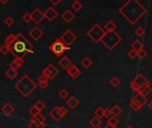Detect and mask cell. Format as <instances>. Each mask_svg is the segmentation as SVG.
Returning a JSON list of instances; mask_svg holds the SVG:
<instances>
[{
  "mask_svg": "<svg viewBox=\"0 0 152 128\" xmlns=\"http://www.w3.org/2000/svg\"><path fill=\"white\" fill-rule=\"evenodd\" d=\"M119 13L133 25L147 13V10L138 0H128L119 9Z\"/></svg>",
  "mask_w": 152,
  "mask_h": 128,
  "instance_id": "6da1fadb",
  "label": "cell"
},
{
  "mask_svg": "<svg viewBox=\"0 0 152 128\" xmlns=\"http://www.w3.org/2000/svg\"><path fill=\"white\" fill-rule=\"evenodd\" d=\"M9 49L10 53H12L15 58L23 60L28 54L33 52L34 46L22 33H19L16 35L15 41L9 46Z\"/></svg>",
  "mask_w": 152,
  "mask_h": 128,
  "instance_id": "7a4b0ae2",
  "label": "cell"
},
{
  "mask_svg": "<svg viewBox=\"0 0 152 128\" xmlns=\"http://www.w3.org/2000/svg\"><path fill=\"white\" fill-rule=\"evenodd\" d=\"M37 88V85L28 75H24L14 85V89L23 97H28Z\"/></svg>",
  "mask_w": 152,
  "mask_h": 128,
  "instance_id": "3957f363",
  "label": "cell"
},
{
  "mask_svg": "<svg viewBox=\"0 0 152 128\" xmlns=\"http://www.w3.org/2000/svg\"><path fill=\"white\" fill-rule=\"evenodd\" d=\"M121 41L122 37L115 31L106 32L104 37L101 39V42L108 48V50H113Z\"/></svg>",
  "mask_w": 152,
  "mask_h": 128,
  "instance_id": "277c9868",
  "label": "cell"
},
{
  "mask_svg": "<svg viewBox=\"0 0 152 128\" xmlns=\"http://www.w3.org/2000/svg\"><path fill=\"white\" fill-rule=\"evenodd\" d=\"M105 33H106V31L103 29H101V27L98 24H95L94 26L88 31L87 35L95 43H98L101 41V39H102V37H104Z\"/></svg>",
  "mask_w": 152,
  "mask_h": 128,
  "instance_id": "5b68a950",
  "label": "cell"
},
{
  "mask_svg": "<svg viewBox=\"0 0 152 128\" xmlns=\"http://www.w3.org/2000/svg\"><path fill=\"white\" fill-rule=\"evenodd\" d=\"M69 49V46H66L60 39H56L49 46V50L57 56H61L66 50Z\"/></svg>",
  "mask_w": 152,
  "mask_h": 128,
  "instance_id": "8992f818",
  "label": "cell"
},
{
  "mask_svg": "<svg viewBox=\"0 0 152 128\" xmlns=\"http://www.w3.org/2000/svg\"><path fill=\"white\" fill-rule=\"evenodd\" d=\"M59 73V70L53 65V64H49L47 68H45L42 71V76H46L48 80L53 79L56 76H57Z\"/></svg>",
  "mask_w": 152,
  "mask_h": 128,
  "instance_id": "52a82bcc",
  "label": "cell"
},
{
  "mask_svg": "<svg viewBox=\"0 0 152 128\" xmlns=\"http://www.w3.org/2000/svg\"><path fill=\"white\" fill-rule=\"evenodd\" d=\"M76 36H75V34L74 33H72L71 30H66L62 36H61V38H60V40L66 45V46H69V45H71L72 43H74V41L76 40Z\"/></svg>",
  "mask_w": 152,
  "mask_h": 128,
  "instance_id": "ba28073f",
  "label": "cell"
},
{
  "mask_svg": "<svg viewBox=\"0 0 152 128\" xmlns=\"http://www.w3.org/2000/svg\"><path fill=\"white\" fill-rule=\"evenodd\" d=\"M31 16H32V21L33 22H35L36 24H39V22L42 21V20L45 18L44 17V13L39 10V9H34L33 12L31 13Z\"/></svg>",
  "mask_w": 152,
  "mask_h": 128,
  "instance_id": "9c48e42d",
  "label": "cell"
},
{
  "mask_svg": "<svg viewBox=\"0 0 152 128\" xmlns=\"http://www.w3.org/2000/svg\"><path fill=\"white\" fill-rule=\"evenodd\" d=\"M133 82H134L140 88H141V87L144 86L150 85V83L146 79L145 76H144L142 74H141V73L137 74V76H135V78L133 79Z\"/></svg>",
  "mask_w": 152,
  "mask_h": 128,
  "instance_id": "30bf717a",
  "label": "cell"
},
{
  "mask_svg": "<svg viewBox=\"0 0 152 128\" xmlns=\"http://www.w3.org/2000/svg\"><path fill=\"white\" fill-rule=\"evenodd\" d=\"M67 70V73H68V75L71 76L72 78H73V79H76L78 78V76H80V75H81V70L76 67L75 65H73V64H72V66L69 68V69H66Z\"/></svg>",
  "mask_w": 152,
  "mask_h": 128,
  "instance_id": "8fae6325",
  "label": "cell"
},
{
  "mask_svg": "<svg viewBox=\"0 0 152 128\" xmlns=\"http://www.w3.org/2000/svg\"><path fill=\"white\" fill-rule=\"evenodd\" d=\"M44 17L47 18L49 21H53L57 17V11L54 8L49 7L44 13Z\"/></svg>",
  "mask_w": 152,
  "mask_h": 128,
  "instance_id": "7c38bea8",
  "label": "cell"
},
{
  "mask_svg": "<svg viewBox=\"0 0 152 128\" xmlns=\"http://www.w3.org/2000/svg\"><path fill=\"white\" fill-rule=\"evenodd\" d=\"M29 35H30L34 40L38 41V40H39V39L42 37L43 32H42V30H41L39 27H34V28L29 32Z\"/></svg>",
  "mask_w": 152,
  "mask_h": 128,
  "instance_id": "4fadbf2b",
  "label": "cell"
},
{
  "mask_svg": "<svg viewBox=\"0 0 152 128\" xmlns=\"http://www.w3.org/2000/svg\"><path fill=\"white\" fill-rule=\"evenodd\" d=\"M132 100H133V101H135L136 103H137L138 105H140L141 107H143V106L147 103V101H148L147 98L144 97L143 95H141V94L139 93H138Z\"/></svg>",
  "mask_w": 152,
  "mask_h": 128,
  "instance_id": "5bb4252c",
  "label": "cell"
},
{
  "mask_svg": "<svg viewBox=\"0 0 152 128\" xmlns=\"http://www.w3.org/2000/svg\"><path fill=\"white\" fill-rule=\"evenodd\" d=\"M1 111L6 115V116H10L13 114V112L14 111V106L10 103V102H6V103H5L3 105V107L1 108Z\"/></svg>",
  "mask_w": 152,
  "mask_h": 128,
  "instance_id": "9a60e30c",
  "label": "cell"
},
{
  "mask_svg": "<svg viewBox=\"0 0 152 128\" xmlns=\"http://www.w3.org/2000/svg\"><path fill=\"white\" fill-rule=\"evenodd\" d=\"M49 116L51 117L55 121H57V122H58V121H60V119L63 117H62V115L60 114V112H59V109H58V106H56L51 111L49 112Z\"/></svg>",
  "mask_w": 152,
  "mask_h": 128,
  "instance_id": "2e32d148",
  "label": "cell"
},
{
  "mask_svg": "<svg viewBox=\"0 0 152 128\" xmlns=\"http://www.w3.org/2000/svg\"><path fill=\"white\" fill-rule=\"evenodd\" d=\"M75 15L74 13H72L70 10H66L65 12L63 13L62 14V19L66 22V23H70L73 19H74Z\"/></svg>",
  "mask_w": 152,
  "mask_h": 128,
  "instance_id": "e0dca14e",
  "label": "cell"
},
{
  "mask_svg": "<svg viewBox=\"0 0 152 128\" xmlns=\"http://www.w3.org/2000/svg\"><path fill=\"white\" fill-rule=\"evenodd\" d=\"M66 103H67V105H68L72 110H74L76 107H77V106L79 105V100H78L77 98H76V97H74V96H71V97L67 100Z\"/></svg>",
  "mask_w": 152,
  "mask_h": 128,
  "instance_id": "ac0fdd59",
  "label": "cell"
},
{
  "mask_svg": "<svg viewBox=\"0 0 152 128\" xmlns=\"http://www.w3.org/2000/svg\"><path fill=\"white\" fill-rule=\"evenodd\" d=\"M23 64V60H21V59H18V58H15L11 62H10V68L13 69H15L17 70L19 68L22 67V65Z\"/></svg>",
  "mask_w": 152,
  "mask_h": 128,
  "instance_id": "d6986e66",
  "label": "cell"
},
{
  "mask_svg": "<svg viewBox=\"0 0 152 128\" xmlns=\"http://www.w3.org/2000/svg\"><path fill=\"white\" fill-rule=\"evenodd\" d=\"M5 75H6V76L7 78H9L10 80H13V79H14V78H16V76H17L18 72H17V70H15V69H13L9 68L8 69H6V70Z\"/></svg>",
  "mask_w": 152,
  "mask_h": 128,
  "instance_id": "ffe728a7",
  "label": "cell"
},
{
  "mask_svg": "<svg viewBox=\"0 0 152 128\" xmlns=\"http://www.w3.org/2000/svg\"><path fill=\"white\" fill-rule=\"evenodd\" d=\"M104 30L106 32H112L115 31V30L116 29V24L113 21H108L104 26Z\"/></svg>",
  "mask_w": 152,
  "mask_h": 128,
  "instance_id": "44dd1931",
  "label": "cell"
},
{
  "mask_svg": "<svg viewBox=\"0 0 152 128\" xmlns=\"http://www.w3.org/2000/svg\"><path fill=\"white\" fill-rule=\"evenodd\" d=\"M59 65L63 68V69H69L71 66H72V62H71V61L67 58V57H64V58H62L60 61H59Z\"/></svg>",
  "mask_w": 152,
  "mask_h": 128,
  "instance_id": "7402d4cb",
  "label": "cell"
},
{
  "mask_svg": "<svg viewBox=\"0 0 152 128\" xmlns=\"http://www.w3.org/2000/svg\"><path fill=\"white\" fill-rule=\"evenodd\" d=\"M152 92V88H151V86H150V85H148V86H142L141 89H140V91L138 92L139 93H141V95H143L144 97H147L150 93Z\"/></svg>",
  "mask_w": 152,
  "mask_h": 128,
  "instance_id": "603a6c76",
  "label": "cell"
},
{
  "mask_svg": "<svg viewBox=\"0 0 152 128\" xmlns=\"http://www.w3.org/2000/svg\"><path fill=\"white\" fill-rule=\"evenodd\" d=\"M131 46H132L133 50H135L136 52H139V51H140V50H141V49H142V47H143V43H142L141 40L136 39V40H134V41L132 43Z\"/></svg>",
  "mask_w": 152,
  "mask_h": 128,
  "instance_id": "cb8c5ba5",
  "label": "cell"
},
{
  "mask_svg": "<svg viewBox=\"0 0 152 128\" xmlns=\"http://www.w3.org/2000/svg\"><path fill=\"white\" fill-rule=\"evenodd\" d=\"M47 85H48V78H47L44 76H40L39 78V86H40V88L45 89L47 88Z\"/></svg>",
  "mask_w": 152,
  "mask_h": 128,
  "instance_id": "d4e9b609",
  "label": "cell"
},
{
  "mask_svg": "<svg viewBox=\"0 0 152 128\" xmlns=\"http://www.w3.org/2000/svg\"><path fill=\"white\" fill-rule=\"evenodd\" d=\"M110 111H111V115L114 116V117H119L122 114V112H123V110H122V109H121V107L119 105H115L110 110Z\"/></svg>",
  "mask_w": 152,
  "mask_h": 128,
  "instance_id": "484cf974",
  "label": "cell"
},
{
  "mask_svg": "<svg viewBox=\"0 0 152 128\" xmlns=\"http://www.w3.org/2000/svg\"><path fill=\"white\" fill-rule=\"evenodd\" d=\"M28 126L29 128H45V124H42L36 120H31Z\"/></svg>",
  "mask_w": 152,
  "mask_h": 128,
  "instance_id": "4316f807",
  "label": "cell"
},
{
  "mask_svg": "<svg viewBox=\"0 0 152 128\" xmlns=\"http://www.w3.org/2000/svg\"><path fill=\"white\" fill-rule=\"evenodd\" d=\"M90 126L93 127V128H98V127L100 126V124H101V120H100L99 118H98L97 117H92V118L90 119Z\"/></svg>",
  "mask_w": 152,
  "mask_h": 128,
  "instance_id": "83f0119b",
  "label": "cell"
},
{
  "mask_svg": "<svg viewBox=\"0 0 152 128\" xmlns=\"http://www.w3.org/2000/svg\"><path fill=\"white\" fill-rule=\"evenodd\" d=\"M15 39H16V36H15L14 34H10V35L6 38V40H5V45L10 46V45L15 41Z\"/></svg>",
  "mask_w": 152,
  "mask_h": 128,
  "instance_id": "f1b7e54d",
  "label": "cell"
},
{
  "mask_svg": "<svg viewBox=\"0 0 152 128\" xmlns=\"http://www.w3.org/2000/svg\"><path fill=\"white\" fill-rule=\"evenodd\" d=\"M32 120H36V121H39V122L42 123V124H45V122H46V117H45L42 114H40V112H39V113L37 114L36 116H33V117H32Z\"/></svg>",
  "mask_w": 152,
  "mask_h": 128,
  "instance_id": "f546056e",
  "label": "cell"
},
{
  "mask_svg": "<svg viewBox=\"0 0 152 128\" xmlns=\"http://www.w3.org/2000/svg\"><path fill=\"white\" fill-rule=\"evenodd\" d=\"M82 65L85 69H88V68H90V67L92 65V62H91V60H90L89 57H85V58H83L82 61Z\"/></svg>",
  "mask_w": 152,
  "mask_h": 128,
  "instance_id": "4dcf8cb0",
  "label": "cell"
},
{
  "mask_svg": "<svg viewBox=\"0 0 152 128\" xmlns=\"http://www.w3.org/2000/svg\"><path fill=\"white\" fill-rule=\"evenodd\" d=\"M94 114H95V117H97L98 118L101 119L102 117H103V114H104V109H103L102 107H98V108L95 110Z\"/></svg>",
  "mask_w": 152,
  "mask_h": 128,
  "instance_id": "1f68e13d",
  "label": "cell"
},
{
  "mask_svg": "<svg viewBox=\"0 0 152 128\" xmlns=\"http://www.w3.org/2000/svg\"><path fill=\"white\" fill-rule=\"evenodd\" d=\"M118 124H119V121H118L117 117L112 116V117H110L108 118V124H110V125H113V126H116Z\"/></svg>",
  "mask_w": 152,
  "mask_h": 128,
  "instance_id": "d6a6232c",
  "label": "cell"
},
{
  "mask_svg": "<svg viewBox=\"0 0 152 128\" xmlns=\"http://www.w3.org/2000/svg\"><path fill=\"white\" fill-rule=\"evenodd\" d=\"M121 84V80L116 78V76H114V78H112V79L110 80V85L113 86V87H117L119 86Z\"/></svg>",
  "mask_w": 152,
  "mask_h": 128,
  "instance_id": "836d02e7",
  "label": "cell"
},
{
  "mask_svg": "<svg viewBox=\"0 0 152 128\" xmlns=\"http://www.w3.org/2000/svg\"><path fill=\"white\" fill-rule=\"evenodd\" d=\"M72 9H73L74 11L79 12L80 10H82V5L79 1H75V2L72 4Z\"/></svg>",
  "mask_w": 152,
  "mask_h": 128,
  "instance_id": "e575fe53",
  "label": "cell"
},
{
  "mask_svg": "<svg viewBox=\"0 0 152 128\" xmlns=\"http://www.w3.org/2000/svg\"><path fill=\"white\" fill-rule=\"evenodd\" d=\"M39 111H42L45 108H46V104L44 103V102L42 101V100H39V101H37L36 102V104L34 105Z\"/></svg>",
  "mask_w": 152,
  "mask_h": 128,
  "instance_id": "d590c367",
  "label": "cell"
},
{
  "mask_svg": "<svg viewBox=\"0 0 152 128\" xmlns=\"http://www.w3.org/2000/svg\"><path fill=\"white\" fill-rule=\"evenodd\" d=\"M58 95H59V97H60V98H62V99L65 100V99L69 96V93H68V91H67V90H65V89H62V90L58 93Z\"/></svg>",
  "mask_w": 152,
  "mask_h": 128,
  "instance_id": "8d00e7d4",
  "label": "cell"
},
{
  "mask_svg": "<svg viewBox=\"0 0 152 128\" xmlns=\"http://www.w3.org/2000/svg\"><path fill=\"white\" fill-rule=\"evenodd\" d=\"M0 53L3 54H7L8 53H10V49H9V46L6 45H4L0 47Z\"/></svg>",
  "mask_w": 152,
  "mask_h": 128,
  "instance_id": "74e56055",
  "label": "cell"
},
{
  "mask_svg": "<svg viewBox=\"0 0 152 128\" xmlns=\"http://www.w3.org/2000/svg\"><path fill=\"white\" fill-rule=\"evenodd\" d=\"M147 52H146V51L142 48L141 50H140L139 51V52H138V57L141 59V60H144L146 57H147Z\"/></svg>",
  "mask_w": 152,
  "mask_h": 128,
  "instance_id": "f35d334b",
  "label": "cell"
},
{
  "mask_svg": "<svg viewBox=\"0 0 152 128\" xmlns=\"http://www.w3.org/2000/svg\"><path fill=\"white\" fill-rule=\"evenodd\" d=\"M130 106H131V108L133 110H135V111H138V110H140L142 107H141L140 105H138L135 101H133V100H131V103H130Z\"/></svg>",
  "mask_w": 152,
  "mask_h": 128,
  "instance_id": "ab89813d",
  "label": "cell"
},
{
  "mask_svg": "<svg viewBox=\"0 0 152 128\" xmlns=\"http://www.w3.org/2000/svg\"><path fill=\"white\" fill-rule=\"evenodd\" d=\"M22 20L24 22H26V23H30L32 21V16H31V13H25L24 15L22 16Z\"/></svg>",
  "mask_w": 152,
  "mask_h": 128,
  "instance_id": "60d3db41",
  "label": "cell"
},
{
  "mask_svg": "<svg viewBox=\"0 0 152 128\" xmlns=\"http://www.w3.org/2000/svg\"><path fill=\"white\" fill-rule=\"evenodd\" d=\"M128 56L132 59V60H133V59H135L136 57H138V52H136L135 50H130L129 52H128Z\"/></svg>",
  "mask_w": 152,
  "mask_h": 128,
  "instance_id": "b9f144b4",
  "label": "cell"
},
{
  "mask_svg": "<svg viewBox=\"0 0 152 128\" xmlns=\"http://www.w3.org/2000/svg\"><path fill=\"white\" fill-rule=\"evenodd\" d=\"M4 22H5V24L6 25V26L10 27V26H12V25L14 23V20L12 17H7V18H6V20L4 21Z\"/></svg>",
  "mask_w": 152,
  "mask_h": 128,
  "instance_id": "7bdbcfd3",
  "label": "cell"
},
{
  "mask_svg": "<svg viewBox=\"0 0 152 128\" xmlns=\"http://www.w3.org/2000/svg\"><path fill=\"white\" fill-rule=\"evenodd\" d=\"M144 33H145V30H144V29L141 28V27H139V28H137V29L135 30V35H136L137 37H141V36L144 35Z\"/></svg>",
  "mask_w": 152,
  "mask_h": 128,
  "instance_id": "ee69618b",
  "label": "cell"
},
{
  "mask_svg": "<svg viewBox=\"0 0 152 128\" xmlns=\"http://www.w3.org/2000/svg\"><path fill=\"white\" fill-rule=\"evenodd\" d=\"M39 112H40V111H39L35 106H32V107L30 109V110H29V113H30L32 117H33V116H36V115L39 114Z\"/></svg>",
  "mask_w": 152,
  "mask_h": 128,
  "instance_id": "f6af8a7d",
  "label": "cell"
},
{
  "mask_svg": "<svg viewBox=\"0 0 152 128\" xmlns=\"http://www.w3.org/2000/svg\"><path fill=\"white\" fill-rule=\"evenodd\" d=\"M130 87H131V89H132L133 91L137 92V93H138V92L140 91V89H141V88H140V87H139V86H138L133 82V80L130 83Z\"/></svg>",
  "mask_w": 152,
  "mask_h": 128,
  "instance_id": "bcb514c9",
  "label": "cell"
},
{
  "mask_svg": "<svg viewBox=\"0 0 152 128\" xmlns=\"http://www.w3.org/2000/svg\"><path fill=\"white\" fill-rule=\"evenodd\" d=\"M58 109H59V112L62 115V117H65L68 113V110L64 106H58Z\"/></svg>",
  "mask_w": 152,
  "mask_h": 128,
  "instance_id": "7dc6e473",
  "label": "cell"
},
{
  "mask_svg": "<svg viewBox=\"0 0 152 128\" xmlns=\"http://www.w3.org/2000/svg\"><path fill=\"white\" fill-rule=\"evenodd\" d=\"M103 117H107V118H108V117H111V111H110V110H109V109H104V114H103Z\"/></svg>",
  "mask_w": 152,
  "mask_h": 128,
  "instance_id": "c3c4849f",
  "label": "cell"
},
{
  "mask_svg": "<svg viewBox=\"0 0 152 128\" xmlns=\"http://www.w3.org/2000/svg\"><path fill=\"white\" fill-rule=\"evenodd\" d=\"M49 1L51 2L54 6H57V5L62 1V0H49Z\"/></svg>",
  "mask_w": 152,
  "mask_h": 128,
  "instance_id": "681fc988",
  "label": "cell"
},
{
  "mask_svg": "<svg viewBox=\"0 0 152 128\" xmlns=\"http://www.w3.org/2000/svg\"><path fill=\"white\" fill-rule=\"evenodd\" d=\"M8 1L9 0H0V3H1L2 5H6Z\"/></svg>",
  "mask_w": 152,
  "mask_h": 128,
  "instance_id": "f907efd6",
  "label": "cell"
},
{
  "mask_svg": "<svg viewBox=\"0 0 152 128\" xmlns=\"http://www.w3.org/2000/svg\"><path fill=\"white\" fill-rule=\"evenodd\" d=\"M104 128H117L116 126H113V125H110V124H107Z\"/></svg>",
  "mask_w": 152,
  "mask_h": 128,
  "instance_id": "816d5d0a",
  "label": "cell"
},
{
  "mask_svg": "<svg viewBox=\"0 0 152 128\" xmlns=\"http://www.w3.org/2000/svg\"><path fill=\"white\" fill-rule=\"evenodd\" d=\"M148 107H149V108H150V110H152V100H151V101L149 102V103H148Z\"/></svg>",
  "mask_w": 152,
  "mask_h": 128,
  "instance_id": "f5cc1de1",
  "label": "cell"
},
{
  "mask_svg": "<svg viewBox=\"0 0 152 128\" xmlns=\"http://www.w3.org/2000/svg\"><path fill=\"white\" fill-rule=\"evenodd\" d=\"M126 128H134V127L132 126V125H128V126H126Z\"/></svg>",
  "mask_w": 152,
  "mask_h": 128,
  "instance_id": "db71d44e",
  "label": "cell"
},
{
  "mask_svg": "<svg viewBox=\"0 0 152 128\" xmlns=\"http://www.w3.org/2000/svg\"><path fill=\"white\" fill-rule=\"evenodd\" d=\"M98 128H104V127H101V126H98Z\"/></svg>",
  "mask_w": 152,
  "mask_h": 128,
  "instance_id": "11a10c76",
  "label": "cell"
},
{
  "mask_svg": "<svg viewBox=\"0 0 152 128\" xmlns=\"http://www.w3.org/2000/svg\"><path fill=\"white\" fill-rule=\"evenodd\" d=\"M74 1H78V0H74Z\"/></svg>",
  "mask_w": 152,
  "mask_h": 128,
  "instance_id": "9f6ffc18",
  "label": "cell"
}]
</instances>
